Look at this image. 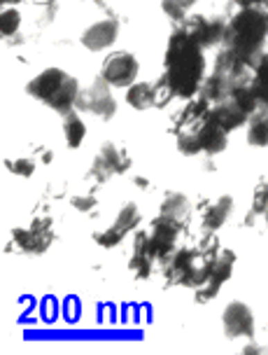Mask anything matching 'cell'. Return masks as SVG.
Masks as SVG:
<instances>
[{"mask_svg": "<svg viewBox=\"0 0 268 355\" xmlns=\"http://www.w3.org/2000/svg\"><path fill=\"white\" fill-rule=\"evenodd\" d=\"M63 136L70 148H80L82 141L87 136V124L82 122V117L78 115V110H70L63 115Z\"/></svg>", "mask_w": 268, "mask_h": 355, "instance_id": "cell-20", "label": "cell"}, {"mask_svg": "<svg viewBox=\"0 0 268 355\" xmlns=\"http://www.w3.org/2000/svg\"><path fill=\"white\" fill-rule=\"evenodd\" d=\"M196 3H199V0H161V10L166 12V17L182 24L184 19H187L189 10L194 8Z\"/></svg>", "mask_w": 268, "mask_h": 355, "instance_id": "cell-23", "label": "cell"}, {"mask_svg": "<svg viewBox=\"0 0 268 355\" xmlns=\"http://www.w3.org/2000/svg\"><path fill=\"white\" fill-rule=\"evenodd\" d=\"M180 26L187 31V33L194 37V40L199 42L203 49H206V47H215V44L224 42L226 21H224V19H220V17L196 15V17L184 19Z\"/></svg>", "mask_w": 268, "mask_h": 355, "instance_id": "cell-8", "label": "cell"}, {"mask_svg": "<svg viewBox=\"0 0 268 355\" xmlns=\"http://www.w3.org/2000/svg\"><path fill=\"white\" fill-rule=\"evenodd\" d=\"M233 262H235V255L231 250H220V255L215 257L213 266H210V274L206 278V283L196 290V297L199 302H208L220 293V288L229 281V276L233 274Z\"/></svg>", "mask_w": 268, "mask_h": 355, "instance_id": "cell-9", "label": "cell"}, {"mask_svg": "<svg viewBox=\"0 0 268 355\" xmlns=\"http://www.w3.org/2000/svg\"><path fill=\"white\" fill-rule=\"evenodd\" d=\"M12 239L15 243H19V248L33 252V255H40L49 248L52 243L54 234H52V220L44 218V220H35L28 230H15L12 232Z\"/></svg>", "mask_w": 268, "mask_h": 355, "instance_id": "cell-10", "label": "cell"}, {"mask_svg": "<svg viewBox=\"0 0 268 355\" xmlns=\"http://www.w3.org/2000/svg\"><path fill=\"white\" fill-rule=\"evenodd\" d=\"M180 222L182 220L168 218V215H159V218L152 222V232L148 234V241H150L152 255L157 259H168L173 255L175 241L180 236V230H182Z\"/></svg>", "mask_w": 268, "mask_h": 355, "instance_id": "cell-7", "label": "cell"}, {"mask_svg": "<svg viewBox=\"0 0 268 355\" xmlns=\"http://www.w3.org/2000/svg\"><path fill=\"white\" fill-rule=\"evenodd\" d=\"M194 129H196V138H199L201 152H206V155L213 157V155H220V152L226 150V131L222 129L220 124H215L213 119H210V115L203 119L201 124H196Z\"/></svg>", "mask_w": 268, "mask_h": 355, "instance_id": "cell-15", "label": "cell"}, {"mask_svg": "<svg viewBox=\"0 0 268 355\" xmlns=\"http://www.w3.org/2000/svg\"><path fill=\"white\" fill-rule=\"evenodd\" d=\"M8 168L12 171V173H17V175H33L35 164L30 159H26V157H21V159H10Z\"/></svg>", "mask_w": 268, "mask_h": 355, "instance_id": "cell-26", "label": "cell"}, {"mask_svg": "<svg viewBox=\"0 0 268 355\" xmlns=\"http://www.w3.org/2000/svg\"><path fill=\"white\" fill-rule=\"evenodd\" d=\"M257 110H259V101L254 96L252 85H245V87H235L231 96H226L224 101H220V103L210 107V119L229 133L250 122V117Z\"/></svg>", "mask_w": 268, "mask_h": 355, "instance_id": "cell-4", "label": "cell"}, {"mask_svg": "<svg viewBox=\"0 0 268 355\" xmlns=\"http://www.w3.org/2000/svg\"><path fill=\"white\" fill-rule=\"evenodd\" d=\"M73 206L78 208V211H91V208L96 206V199L93 196H75L73 199Z\"/></svg>", "mask_w": 268, "mask_h": 355, "instance_id": "cell-27", "label": "cell"}, {"mask_svg": "<svg viewBox=\"0 0 268 355\" xmlns=\"http://www.w3.org/2000/svg\"><path fill=\"white\" fill-rule=\"evenodd\" d=\"M126 103H129L133 110L143 112L150 110V107L157 105V89L150 82H136V85L129 87L126 92Z\"/></svg>", "mask_w": 268, "mask_h": 355, "instance_id": "cell-18", "label": "cell"}, {"mask_svg": "<svg viewBox=\"0 0 268 355\" xmlns=\"http://www.w3.org/2000/svg\"><path fill=\"white\" fill-rule=\"evenodd\" d=\"M26 94L42 101L44 105H49L63 117L78 105L80 85L73 75H68L61 68H44L40 75H35L26 85Z\"/></svg>", "mask_w": 268, "mask_h": 355, "instance_id": "cell-3", "label": "cell"}, {"mask_svg": "<svg viewBox=\"0 0 268 355\" xmlns=\"http://www.w3.org/2000/svg\"><path fill=\"white\" fill-rule=\"evenodd\" d=\"M247 143L254 148H268V110H257L247 124Z\"/></svg>", "mask_w": 268, "mask_h": 355, "instance_id": "cell-19", "label": "cell"}, {"mask_svg": "<svg viewBox=\"0 0 268 355\" xmlns=\"http://www.w3.org/2000/svg\"><path fill=\"white\" fill-rule=\"evenodd\" d=\"M268 37V12L261 8H240L226 21L224 47L254 68V63L261 59L264 44Z\"/></svg>", "mask_w": 268, "mask_h": 355, "instance_id": "cell-2", "label": "cell"}, {"mask_svg": "<svg viewBox=\"0 0 268 355\" xmlns=\"http://www.w3.org/2000/svg\"><path fill=\"white\" fill-rule=\"evenodd\" d=\"M238 8H266V0H233Z\"/></svg>", "mask_w": 268, "mask_h": 355, "instance_id": "cell-28", "label": "cell"}, {"mask_svg": "<svg viewBox=\"0 0 268 355\" xmlns=\"http://www.w3.org/2000/svg\"><path fill=\"white\" fill-rule=\"evenodd\" d=\"M140 225V211L136 204H126L124 208L119 211L117 220H114V225L110 227L107 232L103 234H96V241H98L103 248H112V245H117L121 239L126 236L129 232H133L136 227Z\"/></svg>", "mask_w": 268, "mask_h": 355, "instance_id": "cell-13", "label": "cell"}, {"mask_svg": "<svg viewBox=\"0 0 268 355\" xmlns=\"http://www.w3.org/2000/svg\"><path fill=\"white\" fill-rule=\"evenodd\" d=\"M189 213V199L180 192H168L166 199L161 201V215H168V218L182 220L184 215Z\"/></svg>", "mask_w": 268, "mask_h": 355, "instance_id": "cell-22", "label": "cell"}, {"mask_svg": "<svg viewBox=\"0 0 268 355\" xmlns=\"http://www.w3.org/2000/svg\"><path fill=\"white\" fill-rule=\"evenodd\" d=\"M252 215H247V222H250L254 215H264L268 208V182L266 185H259L257 192H254V204H252Z\"/></svg>", "mask_w": 268, "mask_h": 355, "instance_id": "cell-25", "label": "cell"}, {"mask_svg": "<svg viewBox=\"0 0 268 355\" xmlns=\"http://www.w3.org/2000/svg\"><path fill=\"white\" fill-rule=\"evenodd\" d=\"M163 80L177 98H191L201 92L206 80V56L203 47L182 26L168 37L163 59Z\"/></svg>", "mask_w": 268, "mask_h": 355, "instance_id": "cell-1", "label": "cell"}, {"mask_svg": "<svg viewBox=\"0 0 268 355\" xmlns=\"http://www.w3.org/2000/svg\"><path fill=\"white\" fill-rule=\"evenodd\" d=\"M252 92H254V96H257L259 105L268 107V54H261V59L254 63Z\"/></svg>", "mask_w": 268, "mask_h": 355, "instance_id": "cell-21", "label": "cell"}, {"mask_svg": "<svg viewBox=\"0 0 268 355\" xmlns=\"http://www.w3.org/2000/svg\"><path fill=\"white\" fill-rule=\"evenodd\" d=\"M231 213H233V199L229 194L220 196V199L213 201V204L206 208V215H203V230L217 232L229 220Z\"/></svg>", "mask_w": 268, "mask_h": 355, "instance_id": "cell-17", "label": "cell"}, {"mask_svg": "<svg viewBox=\"0 0 268 355\" xmlns=\"http://www.w3.org/2000/svg\"><path fill=\"white\" fill-rule=\"evenodd\" d=\"M117 35H119L117 19H103V21H96L93 26H89L82 33V44H84L89 52H103V49L112 47Z\"/></svg>", "mask_w": 268, "mask_h": 355, "instance_id": "cell-14", "label": "cell"}, {"mask_svg": "<svg viewBox=\"0 0 268 355\" xmlns=\"http://www.w3.org/2000/svg\"><path fill=\"white\" fill-rule=\"evenodd\" d=\"M96 5H98V8H103V10H110V3L112 0H93Z\"/></svg>", "mask_w": 268, "mask_h": 355, "instance_id": "cell-29", "label": "cell"}, {"mask_svg": "<svg viewBox=\"0 0 268 355\" xmlns=\"http://www.w3.org/2000/svg\"><path fill=\"white\" fill-rule=\"evenodd\" d=\"M154 255H152L148 234H138L136 245H133V257H131V271L138 278H148L152 274V266H154Z\"/></svg>", "mask_w": 268, "mask_h": 355, "instance_id": "cell-16", "label": "cell"}, {"mask_svg": "<svg viewBox=\"0 0 268 355\" xmlns=\"http://www.w3.org/2000/svg\"><path fill=\"white\" fill-rule=\"evenodd\" d=\"M75 110L91 112V115L100 119H112L114 112H117V101L110 94V85L103 78H98L91 87L82 89Z\"/></svg>", "mask_w": 268, "mask_h": 355, "instance_id": "cell-5", "label": "cell"}, {"mask_svg": "<svg viewBox=\"0 0 268 355\" xmlns=\"http://www.w3.org/2000/svg\"><path fill=\"white\" fill-rule=\"evenodd\" d=\"M140 73V63L131 52H114L105 59L103 68H100V78H103L110 87L129 89L136 85Z\"/></svg>", "mask_w": 268, "mask_h": 355, "instance_id": "cell-6", "label": "cell"}, {"mask_svg": "<svg viewBox=\"0 0 268 355\" xmlns=\"http://www.w3.org/2000/svg\"><path fill=\"white\" fill-rule=\"evenodd\" d=\"M129 166H131L129 155H126V152L121 150L119 145L105 143L103 148H100L98 157H96L93 166H91V175L96 178V180L105 182L110 175H114V173H124V171L129 168Z\"/></svg>", "mask_w": 268, "mask_h": 355, "instance_id": "cell-11", "label": "cell"}, {"mask_svg": "<svg viewBox=\"0 0 268 355\" xmlns=\"http://www.w3.org/2000/svg\"><path fill=\"white\" fill-rule=\"evenodd\" d=\"M19 26H21V15H19V10L5 8L3 15H0V33H3V37L17 35Z\"/></svg>", "mask_w": 268, "mask_h": 355, "instance_id": "cell-24", "label": "cell"}, {"mask_svg": "<svg viewBox=\"0 0 268 355\" xmlns=\"http://www.w3.org/2000/svg\"><path fill=\"white\" fill-rule=\"evenodd\" d=\"M222 322H224V334L229 339L254 337V315L250 306H245L242 302L229 304L224 309V315H222Z\"/></svg>", "mask_w": 268, "mask_h": 355, "instance_id": "cell-12", "label": "cell"}, {"mask_svg": "<svg viewBox=\"0 0 268 355\" xmlns=\"http://www.w3.org/2000/svg\"><path fill=\"white\" fill-rule=\"evenodd\" d=\"M264 218H266V222H268V208H266V213H264Z\"/></svg>", "mask_w": 268, "mask_h": 355, "instance_id": "cell-30", "label": "cell"}]
</instances>
